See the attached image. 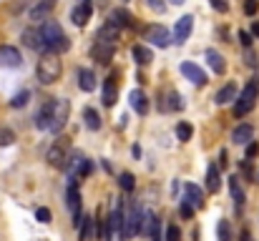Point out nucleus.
Here are the masks:
<instances>
[{
    "label": "nucleus",
    "mask_w": 259,
    "mask_h": 241,
    "mask_svg": "<svg viewBox=\"0 0 259 241\" xmlns=\"http://www.w3.org/2000/svg\"><path fill=\"white\" fill-rule=\"evenodd\" d=\"M40 33H43V40H46V48L51 51V53H66L68 48H71V43H68V38H66V33H63V28H61V23L58 20H43V25H40Z\"/></svg>",
    "instance_id": "1"
},
{
    "label": "nucleus",
    "mask_w": 259,
    "mask_h": 241,
    "mask_svg": "<svg viewBox=\"0 0 259 241\" xmlns=\"http://www.w3.org/2000/svg\"><path fill=\"white\" fill-rule=\"evenodd\" d=\"M61 73H63V66H61L58 53L46 51L40 56V61H38V80L43 85H51V83H56V80L61 78Z\"/></svg>",
    "instance_id": "2"
},
{
    "label": "nucleus",
    "mask_w": 259,
    "mask_h": 241,
    "mask_svg": "<svg viewBox=\"0 0 259 241\" xmlns=\"http://www.w3.org/2000/svg\"><path fill=\"white\" fill-rule=\"evenodd\" d=\"M46 161L53 166V168H68L71 166V161H73V149H71V141L68 138H56L53 141V146L48 149V156Z\"/></svg>",
    "instance_id": "3"
},
{
    "label": "nucleus",
    "mask_w": 259,
    "mask_h": 241,
    "mask_svg": "<svg viewBox=\"0 0 259 241\" xmlns=\"http://www.w3.org/2000/svg\"><path fill=\"white\" fill-rule=\"evenodd\" d=\"M257 95H259V83L257 80H249V83L244 85V90L234 98V101H237V103H234V118H244V116L254 108Z\"/></svg>",
    "instance_id": "4"
},
{
    "label": "nucleus",
    "mask_w": 259,
    "mask_h": 241,
    "mask_svg": "<svg viewBox=\"0 0 259 241\" xmlns=\"http://www.w3.org/2000/svg\"><path fill=\"white\" fill-rule=\"evenodd\" d=\"M141 226H144V209L139 204L123 209V241L134 239L136 234H141Z\"/></svg>",
    "instance_id": "5"
},
{
    "label": "nucleus",
    "mask_w": 259,
    "mask_h": 241,
    "mask_svg": "<svg viewBox=\"0 0 259 241\" xmlns=\"http://www.w3.org/2000/svg\"><path fill=\"white\" fill-rule=\"evenodd\" d=\"M71 116V103L66 98H53V106H51V121H48V131L58 133L66 128V121Z\"/></svg>",
    "instance_id": "6"
},
{
    "label": "nucleus",
    "mask_w": 259,
    "mask_h": 241,
    "mask_svg": "<svg viewBox=\"0 0 259 241\" xmlns=\"http://www.w3.org/2000/svg\"><path fill=\"white\" fill-rule=\"evenodd\" d=\"M108 239L123 241V204H121V199L113 201V209L108 214Z\"/></svg>",
    "instance_id": "7"
},
{
    "label": "nucleus",
    "mask_w": 259,
    "mask_h": 241,
    "mask_svg": "<svg viewBox=\"0 0 259 241\" xmlns=\"http://www.w3.org/2000/svg\"><path fill=\"white\" fill-rule=\"evenodd\" d=\"M144 40L154 43L156 48H166V45L171 43V33H169L164 25H149V28L144 30Z\"/></svg>",
    "instance_id": "8"
},
{
    "label": "nucleus",
    "mask_w": 259,
    "mask_h": 241,
    "mask_svg": "<svg viewBox=\"0 0 259 241\" xmlns=\"http://www.w3.org/2000/svg\"><path fill=\"white\" fill-rule=\"evenodd\" d=\"M23 43H25V48L38 51V53H46V51H48L40 28H25V30H23Z\"/></svg>",
    "instance_id": "9"
},
{
    "label": "nucleus",
    "mask_w": 259,
    "mask_h": 241,
    "mask_svg": "<svg viewBox=\"0 0 259 241\" xmlns=\"http://www.w3.org/2000/svg\"><path fill=\"white\" fill-rule=\"evenodd\" d=\"M113 51H116V45H113V43L96 40V43L91 45V58H93V61H98V63H103V66H108V63H111V58H113Z\"/></svg>",
    "instance_id": "10"
},
{
    "label": "nucleus",
    "mask_w": 259,
    "mask_h": 241,
    "mask_svg": "<svg viewBox=\"0 0 259 241\" xmlns=\"http://www.w3.org/2000/svg\"><path fill=\"white\" fill-rule=\"evenodd\" d=\"M23 63V56L15 45H0V68H18Z\"/></svg>",
    "instance_id": "11"
},
{
    "label": "nucleus",
    "mask_w": 259,
    "mask_h": 241,
    "mask_svg": "<svg viewBox=\"0 0 259 241\" xmlns=\"http://www.w3.org/2000/svg\"><path fill=\"white\" fill-rule=\"evenodd\" d=\"M91 13H93V3L91 0H78V5L71 10V20H73V25H86L88 20H91Z\"/></svg>",
    "instance_id": "12"
},
{
    "label": "nucleus",
    "mask_w": 259,
    "mask_h": 241,
    "mask_svg": "<svg viewBox=\"0 0 259 241\" xmlns=\"http://www.w3.org/2000/svg\"><path fill=\"white\" fill-rule=\"evenodd\" d=\"M191 28H194V18H191V15H184V18L176 20V28H174V40H176V45H181V43L189 40Z\"/></svg>",
    "instance_id": "13"
},
{
    "label": "nucleus",
    "mask_w": 259,
    "mask_h": 241,
    "mask_svg": "<svg viewBox=\"0 0 259 241\" xmlns=\"http://www.w3.org/2000/svg\"><path fill=\"white\" fill-rule=\"evenodd\" d=\"M116 95H118V83H116V73H108V78L103 80V93H101V101L103 106H113L116 103Z\"/></svg>",
    "instance_id": "14"
},
{
    "label": "nucleus",
    "mask_w": 259,
    "mask_h": 241,
    "mask_svg": "<svg viewBox=\"0 0 259 241\" xmlns=\"http://www.w3.org/2000/svg\"><path fill=\"white\" fill-rule=\"evenodd\" d=\"M108 23L116 25L118 30H121V28H134V15H131L128 10H123V8H116V10L108 13Z\"/></svg>",
    "instance_id": "15"
},
{
    "label": "nucleus",
    "mask_w": 259,
    "mask_h": 241,
    "mask_svg": "<svg viewBox=\"0 0 259 241\" xmlns=\"http://www.w3.org/2000/svg\"><path fill=\"white\" fill-rule=\"evenodd\" d=\"M181 73H184V78H189L194 85H206V76H204V71L199 68V66H194V63H181Z\"/></svg>",
    "instance_id": "16"
},
{
    "label": "nucleus",
    "mask_w": 259,
    "mask_h": 241,
    "mask_svg": "<svg viewBox=\"0 0 259 241\" xmlns=\"http://www.w3.org/2000/svg\"><path fill=\"white\" fill-rule=\"evenodd\" d=\"M53 3H56V0H40V3L30 10V20H33V23L48 20V18H51V10H53Z\"/></svg>",
    "instance_id": "17"
},
{
    "label": "nucleus",
    "mask_w": 259,
    "mask_h": 241,
    "mask_svg": "<svg viewBox=\"0 0 259 241\" xmlns=\"http://www.w3.org/2000/svg\"><path fill=\"white\" fill-rule=\"evenodd\" d=\"M128 101H131V108H134L139 116H146V113H149V98H146L144 90H131Z\"/></svg>",
    "instance_id": "18"
},
{
    "label": "nucleus",
    "mask_w": 259,
    "mask_h": 241,
    "mask_svg": "<svg viewBox=\"0 0 259 241\" xmlns=\"http://www.w3.org/2000/svg\"><path fill=\"white\" fill-rule=\"evenodd\" d=\"M219 188H222V168H219L217 163H211V166L206 168V191L217 194Z\"/></svg>",
    "instance_id": "19"
},
{
    "label": "nucleus",
    "mask_w": 259,
    "mask_h": 241,
    "mask_svg": "<svg viewBox=\"0 0 259 241\" xmlns=\"http://www.w3.org/2000/svg\"><path fill=\"white\" fill-rule=\"evenodd\" d=\"M252 138H254V128H252L249 123L237 126V128H234V133H232V141H234V143H239V146H247Z\"/></svg>",
    "instance_id": "20"
},
{
    "label": "nucleus",
    "mask_w": 259,
    "mask_h": 241,
    "mask_svg": "<svg viewBox=\"0 0 259 241\" xmlns=\"http://www.w3.org/2000/svg\"><path fill=\"white\" fill-rule=\"evenodd\" d=\"M184 191H186V199H184L186 204H191L194 209H201V206H204V191H201L196 183H186Z\"/></svg>",
    "instance_id": "21"
},
{
    "label": "nucleus",
    "mask_w": 259,
    "mask_h": 241,
    "mask_svg": "<svg viewBox=\"0 0 259 241\" xmlns=\"http://www.w3.org/2000/svg\"><path fill=\"white\" fill-rule=\"evenodd\" d=\"M206 61H209V66H211V71H214L217 76H224V73H227L224 56H222V53H217L214 48H209V51H206Z\"/></svg>",
    "instance_id": "22"
},
{
    "label": "nucleus",
    "mask_w": 259,
    "mask_h": 241,
    "mask_svg": "<svg viewBox=\"0 0 259 241\" xmlns=\"http://www.w3.org/2000/svg\"><path fill=\"white\" fill-rule=\"evenodd\" d=\"M234 98H237V83H227L222 90H217L214 103H217V106H224V103H229V101H234Z\"/></svg>",
    "instance_id": "23"
},
{
    "label": "nucleus",
    "mask_w": 259,
    "mask_h": 241,
    "mask_svg": "<svg viewBox=\"0 0 259 241\" xmlns=\"http://www.w3.org/2000/svg\"><path fill=\"white\" fill-rule=\"evenodd\" d=\"M51 106H53V98H48V101L40 106V111H38V116H35V128H40V131H48V121H51Z\"/></svg>",
    "instance_id": "24"
},
{
    "label": "nucleus",
    "mask_w": 259,
    "mask_h": 241,
    "mask_svg": "<svg viewBox=\"0 0 259 241\" xmlns=\"http://www.w3.org/2000/svg\"><path fill=\"white\" fill-rule=\"evenodd\" d=\"M118 33H121V30H118L116 25L106 23V25H103V28L96 33V40H103V43H113V45H116V40H118Z\"/></svg>",
    "instance_id": "25"
},
{
    "label": "nucleus",
    "mask_w": 259,
    "mask_h": 241,
    "mask_svg": "<svg viewBox=\"0 0 259 241\" xmlns=\"http://www.w3.org/2000/svg\"><path fill=\"white\" fill-rule=\"evenodd\" d=\"M131 56H134V61H136L139 66H149V63L154 61V53H151L146 45H134V48H131Z\"/></svg>",
    "instance_id": "26"
},
{
    "label": "nucleus",
    "mask_w": 259,
    "mask_h": 241,
    "mask_svg": "<svg viewBox=\"0 0 259 241\" xmlns=\"http://www.w3.org/2000/svg\"><path fill=\"white\" fill-rule=\"evenodd\" d=\"M229 191H232L234 204L242 209V206H244V201H247V196H244V188H242V183H239V178H237V176H232V178H229Z\"/></svg>",
    "instance_id": "27"
},
{
    "label": "nucleus",
    "mask_w": 259,
    "mask_h": 241,
    "mask_svg": "<svg viewBox=\"0 0 259 241\" xmlns=\"http://www.w3.org/2000/svg\"><path fill=\"white\" fill-rule=\"evenodd\" d=\"M78 85H81V90L91 93V90L96 88V76H93L88 68H81V71H78Z\"/></svg>",
    "instance_id": "28"
},
{
    "label": "nucleus",
    "mask_w": 259,
    "mask_h": 241,
    "mask_svg": "<svg viewBox=\"0 0 259 241\" xmlns=\"http://www.w3.org/2000/svg\"><path fill=\"white\" fill-rule=\"evenodd\" d=\"M83 121H86V128H91V131H98V128H101V116H98L93 108H86V111H83Z\"/></svg>",
    "instance_id": "29"
},
{
    "label": "nucleus",
    "mask_w": 259,
    "mask_h": 241,
    "mask_svg": "<svg viewBox=\"0 0 259 241\" xmlns=\"http://www.w3.org/2000/svg\"><path fill=\"white\" fill-rule=\"evenodd\" d=\"M118 186L126 191V194H131L134 188H136V178H134V173H128V171H123L121 176H118Z\"/></svg>",
    "instance_id": "30"
},
{
    "label": "nucleus",
    "mask_w": 259,
    "mask_h": 241,
    "mask_svg": "<svg viewBox=\"0 0 259 241\" xmlns=\"http://www.w3.org/2000/svg\"><path fill=\"white\" fill-rule=\"evenodd\" d=\"M96 226H98V239L101 241H111L108 239V216L98 214V216H96Z\"/></svg>",
    "instance_id": "31"
},
{
    "label": "nucleus",
    "mask_w": 259,
    "mask_h": 241,
    "mask_svg": "<svg viewBox=\"0 0 259 241\" xmlns=\"http://www.w3.org/2000/svg\"><path fill=\"white\" fill-rule=\"evenodd\" d=\"M191 133H194L191 123H186V121L176 123V138H179V141H191Z\"/></svg>",
    "instance_id": "32"
},
{
    "label": "nucleus",
    "mask_w": 259,
    "mask_h": 241,
    "mask_svg": "<svg viewBox=\"0 0 259 241\" xmlns=\"http://www.w3.org/2000/svg\"><path fill=\"white\" fill-rule=\"evenodd\" d=\"M166 106H164V111H181L184 108V103H181V95L176 93V90H171V93H166Z\"/></svg>",
    "instance_id": "33"
},
{
    "label": "nucleus",
    "mask_w": 259,
    "mask_h": 241,
    "mask_svg": "<svg viewBox=\"0 0 259 241\" xmlns=\"http://www.w3.org/2000/svg\"><path fill=\"white\" fill-rule=\"evenodd\" d=\"M28 98H30V93H28V90H20L18 95L10 98V108H23V106L28 103Z\"/></svg>",
    "instance_id": "34"
},
{
    "label": "nucleus",
    "mask_w": 259,
    "mask_h": 241,
    "mask_svg": "<svg viewBox=\"0 0 259 241\" xmlns=\"http://www.w3.org/2000/svg\"><path fill=\"white\" fill-rule=\"evenodd\" d=\"M219 241H232V229H229V221H219Z\"/></svg>",
    "instance_id": "35"
},
{
    "label": "nucleus",
    "mask_w": 259,
    "mask_h": 241,
    "mask_svg": "<svg viewBox=\"0 0 259 241\" xmlns=\"http://www.w3.org/2000/svg\"><path fill=\"white\" fill-rule=\"evenodd\" d=\"M15 141V133L10 128H0V146H10Z\"/></svg>",
    "instance_id": "36"
},
{
    "label": "nucleus",
    "mask_w": 259,
    "mask_h": 241,
    "mask_svg": "<svg viewBox=\"0 0 259 241\" xmlns=\"http://www.w3.org/2000/svg\"><path fill=\"white\" fill-rule=\"evenodd\" d=\"M149 239L151 241H161V221H159V219H154L151 231H149Z\"/></svg>",
    "instance_id": "37"
},
{
    "label": "nucleus",
    "mask_w": 259,
    "mask_h": 241,
    "mask_svg": "<svg viewBox=\"0 0 259 241\" xmlns=\"http://www.w3.org/2000/svg\"><path fill=\"white\" fill-rule=\"evenodd\" d=\"M35 219H38L40 224H51V211L40 206V209H35Z\"/></svg>",
    "instance_id": "38"
},
{
    "label": "nucleus",
    "mask_w": 259,
    "mask_h": 241,
    "mask_svg": "<svg viewBox=\"0 0 259 241\" xmlns=\"http://www.w3.org/2000/svg\"><path fill=\"white\" fill-rule=\"evenodd\" d=\"M179 214H181L184 219H191V216H194V206H191V204H186V201H181V206H179Z\"/></svg>",
    "instance_id": "39"
},
{
    "label": "nucleus",
    "mask_w": 259,
    "mask_h": 241,
    "mask_svg": "<svg viewBox=\"0 0 259 241\" xmlns=\"http://www.w3.org/2000/svg\"><path fill=\"white\" fill-rule=\"evenodd\" d=\"M211 8L217 13H229V0H211Z\"/></svg>",
    "instance_id": "40"
},
{
    "label": "nucleus",
    "mask_w": 259,
    "mask_h": 241,
    "mask_svg": "<svg viewBox=\"0 0 259 241\" xmlns=\"http://www.w3.org/2000/svg\"><path fill=\"white\" fill-rule=\"evenodd\" d=\"M259 10V0H244V13L247 15H254Z\"/></svg>",
    "instance_id": "41"
},
{
    "label": "nucleus",
    "mask_w": 259,
    "mask_h": 241,
    "mask_svg": "<svg viewBox=\"0 0 259 241\" xmlns=\"http://www.w3.org/2000/svg\"><path fill=\"white\" fill-rule=\"evenodd\" d=\"M257 154H259V143L254 141V138H252V141L247 143V159H254Z\"/></svg>",
    "instance_id": "42"
},
{
    "label": "nucleus",
    "mask_w": 259,
    "mask_h": 241,
    "mask_svg": "<svg viewBox=\"0 0 259 241\" xmlns=\"http://www.w3.org/2000/svg\"><path fill=\"white\" fill-rule=\"evenodd\" d=\"M166 241H181V231L176 226H169L166 229Z\"/></svg>",
    "instance_id": "43"
},
{
    "label": "nucleus",
    "mask_w": 259,
    "mask_h": 241,
    "mask_svg": "<svg viewBox=\"0 0 259 241\" xmlns=\"http://www.w3.org/2000/svg\"><path fill=\"white\" fill-rule=\"evenodd\" d=\"M239 40H242V45H244V48H249V45H252V35H249L247 30H239Z\"/></svg>",
    "instance_id": "44"
},
{
    "label": "nucleus",
    "mask_w": 259,
    "mask_h": 241,
    "mask_svg": "<svg viewBox=\"0 0 259 241\" xmlns=\"http://www.w3.org/2000/svg\"><path fill=\"white\" fill-rule=\"evenodd\" d=\"M244 58H247V66H252V68L257 66V56L252 53V48H247V51H244Z\"/></svg>",
    "instance_id": "45"
},
{
    "label": "nucleus",
    "mask_w": 259,
    "mask_h": 241,
    "mask_svg": "<svg viewBox=\"0 0 259 241\" xmlns=\"http://www.w3.org/2000/svg\"><path fill=\"white\" fill-rule=\"evenodd\" d=\"M146 3H149V8H154L156 13H164V10H166V5H164L161 0H146Z\"/></svg>",
    "instance_id": "46"
},
{
    "label": "nucleus",
    "mask_w": 259,
    "mask_h": 241,
    "mask_svg": "<svg viewBox=\"0 0 259 241\" xmlns=\"http://www.w3.org/2000/svg\"><path fill=\"white\" fill-rule=\"evenodd\" d=\"M229 166V161H227V151H222L219 154V168H227Z\"/></svg>",
    "instance_id": "47"
},
{
    "label": "nucleus",
    "mask_w": 259,
    "mask_h": 241,
    "mask_svg": "<svg viewBox=\"0 0 259 241\" xmlns=\"http://www.w3.org/2000/svg\"><path fill=\"white\" fill-rule=\"evenodd\" d=\"M239 241H252V234H249L247 229H242V234H239Z\"/></svg>",
    "instance_id": "48"
},
{
    "label": "nucleus",
    "mask_w": 259,
    "mask_h": 241,
    "mask_svg": "<svg viewBox=\"0 0 259 241\" xmlns=\"http://www.w3.org/2000/svg\"><path fill=\"white\" fill-rule=\"evenodd\" d=\"M252 35H257V38H259V25H257V23H254V28H252Z\"/></svg>",
    "instance_id": "49"
},
{
    "label": "nucleus",
    "mask_w": 259,
    "mask_h": 241,
    "mask_svg": "<svg viewBox=\"0 0 259 241\" xmlns=\"http://www.w3.org/2000/svg\"><path fill=\"white\" fill-rule=\"evenodd\" d=\"M169 3H174V5H181V3H184V0H169Z\"/></svg>",
    "instance_id": "50"
}]
</instances>
